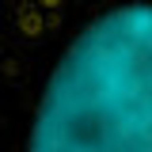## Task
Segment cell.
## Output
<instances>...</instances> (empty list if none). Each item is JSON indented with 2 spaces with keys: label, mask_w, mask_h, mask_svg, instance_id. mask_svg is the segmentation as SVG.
Masks as SVG:
<instances>
[{
  "label": "cell",
  "mask_w": 152,
  "mask_h": 152,
  "mask_svg": "<svg viewBox=\"0 0 152 152\" xmlns=\"http://www.w3.org/2000/svg\"><path fill=\"white\" fill-rule=\"evenodd\" d=\"M23 152H152V0H118L72 31L42 76Z\"/></svg>",
  "instance_id": "1"
}]
</instances>
